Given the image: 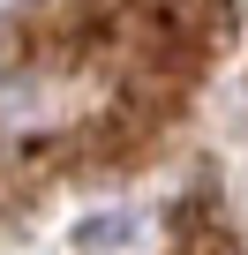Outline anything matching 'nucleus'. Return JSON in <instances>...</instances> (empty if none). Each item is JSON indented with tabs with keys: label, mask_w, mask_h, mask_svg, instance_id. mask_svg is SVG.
<instances>
[{
	"label": "nucleus",
	"mask_w": 248,
	"mask_h": 255,
	"mask_svg": "<svg viewBox=\"0 0 248 255\" xmlns=\"http://www.w3.org/2000/svg\"><path fill=\"white\" fill-rule=\"evenodd\" d=\"M53 30L75 60L173 68L203 60L218 38V0H53Z\"/></svg>",
	"instance_id": "obj_1"
},
{
	"label": "nucleus",
	"mask_w": 248,
	"mask_h": 255,
	"mask_svg": "<svg viewBox=\"0 0 248 255\" xmlns=\"http://www.w3.org/2000/svg\"><path fill=\"white\" fill-rule=\"evenodd\" d=\"M166 248H173V255H241V233L218 218V203H181Z\"/></svg>",
	"instance_id": "obj_2"
}]
</instances>
